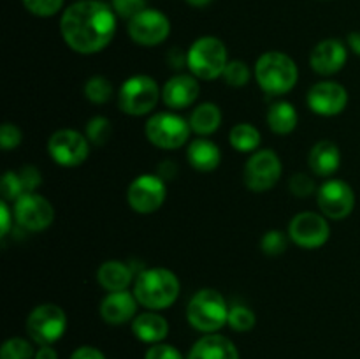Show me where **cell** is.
Instances as JSON below:
<instances>
[{
	"mask_svg": "<svg viewBox=\"0 0 360 359\" xmlns=\"http://www.w3.org/2000/svg\"><path fill=\"white\" fill-rule=\"evenodd\" d=\"M84 95L94 104H104L111 99L112 84L104 76H91L84 84Z\"/></svg>",
	"mask_w": 360,
	"mask_h": 359,
	"instance_id": "28",
	"label": "cell"
},
{
	"mask_svg": "<svg viewBox=\"0 0 360 359\" xmlns=\"http://www.w3.org/2000/svg\"><path fill=\"white\" fill-rule=\"evenodd\" d=\"M281 160L273 150L255 151L245 165V183L253 192H266L280 180Z\"/></svg>",
	"mask_w": 360,
	"mask_h": 359,
	"instance_id": "11",
	"label": "cell"
},
{
	"mask_svg": "<svg viewBox=\"0 0 360 359\" xmlns=\"http://www.w3.org/2000/svg\"><path fill=\"white\" fill-rule=\"evenodd\" d=\"M23 6L35 16L49 18L62 9L63 0H23Z\"/></svg>",
	"mask_w": 360,
	"mask_h": 359,
	"instance_id": "35",
	"label": "cell"
},
{
	"mask_svg": "<svg viewBox=\"0 0 360 359\" xmlns=\"http://www.w3.org/2000/svg\"><path fill=\"white\" fill-rule=\"evenodd\" d=\"M186 157H188L190 165L193 169L202 172L214 171L221 162L220 148L213 141L202 139V137L192 141V144L188 146V151H186Z\"/></svg>",
	"mask_w": 360,
	"mask_h": 359,
	"instance_id": "23",
	"label": "cell"
},
{
	"mask_svg": "<svg viewBox=\"0 0 360 359\" xmlns=\"http://www.w3.org/2000/svg\"><path fill=\"white\" fill-rule=\"evenodd\" d=\"M60 32L70 49L81 55H94L115 37L116 13L98 0H79L65 9Z\"/></svg>",
	"mask_w": 360,
	"mask_h": 359,
	"instance_id": "1",
	"label": "cell"
},
{
	"mask_svg": "<svg viewBox=\"0 0 360 359\" xmlns=\"http://www.w3.org/2000/svg\"><path fill=\"white\" fill-rule=\"evenodd\" d=\"M111 122L105 116H95L86 125V137L95 146H102V144L108 143L109 137H111Z\"/></svg>",
	"mask_w": 360,
	"mask_h": 359,
	"instance_id": "30",
	"label": "cell"
},
{
	"mask_svg": "<svg viewBox=\"0 0 360 359\" xmlns=\"http://www.w3.org/2000/svg\"><path fill=\"white\" fill-rule=\"evenodd\" d=\"M348 44H350L352 51L360 56V32H352V34H348Z\"/></svg>",
	"mask_w": 360,
	"mask_h": 359,
	"instance_id": "45",
	"label": "cell"
},
{
	"mask_svg": "<svg viewBox=\"0 0 360 359\" xmlns=\"http://www.w3.org/2000/svg\"><path fill=\"white\" fill-rule=\"evenodd\" d=\"M160 95L158 84L153 77L146 74H137V76L129 77L120 88L118 106L127 115L143 116L153 111Z\"/></svg>",
	"mask_w": 360,
	"mask_h": 359,
	"instance_id": "6",
	"label": "cell"
},
{
	"mask_svg": "<svg viewBox=\"0 0 360 359\" xmlns=\"http://www.w3.org/2000/svg\"><path fill=\"white\" fill-rule=\"evenodd\" d=\"M70 359H105V358L98 348L84 345V347L76 348V351L72 352V355H70Z\"/></svg>",
	"mask_w": 360,
	"mask_h": 359,
	"instance_id": "41",
	"label": "cell"
},
{
	"mask_svg": "<svg viewBox=\"0 0 360 359\" xmlns=\"http://www.w3.org/2000/svg\"><path fill=\"white\" fill-rule=\"evenodd\" d=\"M186 2L193 7H206L211 0H186Z\"/></svg>",
	"mask_w": 360,
	"mask_h": 359,
	"instance_id": "46",
	"label": "cell"
},
{
	"mask_svg": "<svg viewBox=\"0 0 360 359\" xmlns=\"http://www.w3.org/2000/svg\"><path fill=\"white\" fill-rule=\"evenodd\" d=\"M20 176L27 192H34V190L42 183V176L35 165H25L20 171Z\"/></svg>",
	"mask_w": 360,
	"mask_h": 359,
	"instance_id": "40",
	"label": "cell"
},
{
	"mask_svg": "<svg viewBox=\"0 0 360 359\" xmlns=\"http://www.w3.org/2000/svg\"><path fill=\"white\" fill-rule=\"evenodd\" d=\"M0 359H35V352L25 338H9L0 348Z\"/></svg>",
	"mask_w": 360,
	"mask_h": 359,
	"instance_id": "29",
	"label": "cell"
},
{
	"mask_svg": "<svg viewBox=\"0 0 360 359\" xmlns=\"http://www.w3.org/2000/svg\"><path fill=\"white\" fill-rule=\"evenodd\" d=\"M199 83L193 76L188 74H178L171 77L162 88V101L165 106L172 109H183L192 106L199 97Z\"/></svg>",
	"mask_w": 360,
	"mask_h": 359,
	"instance_id": "19",
	"label": "cell"
},
{
	"mask_svg": "<svg viewBox=\"0 0 360 359\" xmlns=\"http://www.w3.org/2000/svg\"><path fill=\"white\" fill-rule=\"evenodd\" d=\"M347 58L348 53L343 42L338 39H326L313 48L311 55H309V63L316 74L330 76L343 69Z\"/></svg>",
	"mask_w": 360,
	"mask_h": 359,
	"instance_id": "17",
	"label": "cell"
},
{
	"mask_svg": "<svg viewBox=\"0 0 360 359\" xmlns=\"http://www.w3.org/2000/svg\"><path fill=\"white\" fill-rule=\"evenodd\" d=\"M14 217L21 227L28 231H44L55 218V210L46 197L27 192L14 203Z\"/></svg>",
	"mask_w": 360,
	"mask_h": 359,
	"instance_id": "15",
	"label": "cell"
},
{
	"mask_svg": "<svg viewBox=\"0 0 360 359\" xmlns=\"http://www.w3.org/2000/svg\"><path fill=\"white\" fill-rule=\"evenodd\" d=\"M137 303L136 294L129 291L109 292L101 303V317L112 326L125 324L136 319Z\"/></svg>",
	"mask_w": 360,
	"mask_h": 359,
	"instance_id": "18",
	"label": "cell"
},
{
	"mask_svg": "<svg viewBox=\"0 0 360 359\" xmlns=\"http://www.w3.org/2000/svg\"><path fill=\"white\" fill-rule=\"evenodd\" d=\"M297 111L287 101L276 102L267 111V125L274 134H280V136L294 132V129L297 127Z\"/></svg>",
	"mask_w": 360,
	"mask_h": 359,
	"instance_id": "25",
	"label": "cell"
},
{
	"mask_svg": "<svg viewBox=\"0 0 360 359\" xmlns=\"http://www.w3.org/2000/svg\"><path fill=\"white\" fill-rule=\"evenodd\" d=\"M0 189H2L4 201H14V203H16L23 194H27L23 182H21L20 172H14V171H7L6 175L2 176Z\"/></svg>",
	"mask_w": 360,
	"mask_h": 359,
	"instance_id": "32",
	"label": "cell"
},
{
	"mask_svg": "<svg viewBox=\"0 0 360 359\" xmlns=\"http://www.w3.org/2000/svg\"><path fill=\"white\" fill-rule=\"evenodd\" d=\"M348 104V92L336 81H320L308 92V106L320 116H336Z\"/></svg>",
	"mask_w": 360,
	"mask_h": 359,
	"instance_id": "16",
	"label": "cell"
},
{
	"mask_svg": "<svg viewBox=\"0 0 360 359\" xmlns=\"http://www.w3.org/2000/svg\"><path fill=\"white\" fill-rule=\"evenodd\" d=\"M188 359H241L236 345L221 334H206L190 348Z\"/></svg>",
	"mask_w": 360,
	"mask_h": 359,
	"instance_id": "20",
	"label": "cell"
},
{
	"mask_svg": "<svg viewBox=\"0 0 360 359\" xmlns=\"http://www.w3.org/2000/svg\"><path fill=\"white\" fill-rule=\"evenodd\" d=\"M220 123L221 111L213 102H204V104L197 106L190 116V127L199 136H210V134L217 132Z\"/></svg>",
	"mask_w": 360,
	"mask_h": 359,
	"instance_id": "26",
	"label": "cell"
},
{
	"mask_svg": "<svg viewBox=\"0 0 360 359\" xmlns=\"http://www.w3.org/2000/svg\"><path fill=\"white\" fill-rule=\"evenodd\" d=\"M97 282L109 292L127 291L132 282V271L122 260H105L98 267Z\"/></svg>",
	"mask_w": 360,
	"mask_h": 359,
	"instance_id": "24",
	"label": "cell"
},
{
	"mask_svg": "<svg viewBox=\"0 0 360 359\" xmlns=\"http://www.w3.org/2000/svg\"><path fill=\"white\" fill-rule=\"evenodd\" d=\"M88 137L72 129H62L51 134L48 141V151L53 160L62 168H77L90 153Z\"/></svg>",
	"mask_w": 360,
	"mask_h": 359,
	"instance_id": "9",
	"label": "cell"
},
{
	"mask_svg": "<svg viewBox=\"0 0 360 359\" xmlns=\"http://www.w3.org/2000/svg\"><path fill=\"white\" fill-rule=\"evenodd\" d=\"M316 203L327 218L343 220L355 208L354 189L343 180H329L319 189Z\"/></svg>",
	"mask_w": 360,
	"mask_h": 359,
	"instance_id": "13",
	"label": "cell"
},
{
	"mask_svg": "<svg viewBox=\"0 0 360 359\" xmlns=\"http://www.w3.org/2000/svg\"><path fill=\"white\" fill-rule=\"evenodd\" d=\"M227 63V48L220 39L213 35L199 37L186 51V65L199 80L211 81L224 76Z\"/></svg>",
	"mask_w": 360,
	"mask_h": 359,
	"instance_id": "5",
	"label": "cell"
},
{
	"mask_svg": "<svg viewBox=\"0 0 360 359\" xmlns=\"http://www.w3.org/2000/svg\"><path fill=\"white\" fill-rule=\"evenodd\" d=\"M288 236L301 248H320L329 241L330 227L326 218L313 211L295 215L288 225Z\"/></svg>",
	"mask_w": 360,
	"mask_h": 359,
	"instance_id": "12",
	"label": "cell"
},
{
	"mask_svg": "<svg viewBox=\"0 0 360 359\" xmlns=\"http://www.w3.org/2000/svg\"><path fill=\"white\" fill-rule=\"evenodd\" d=\"M288 189H290V192L294 194L295 197H308L311 196V194H315L316 187L315 182H313L308 175L297 172V175L292 176L290 182H288Z\"/></svg>",
	"mask_w": 360,
	"mask_h": 359,
	"instance_id": "37",
	"label": "cell"
},
{
	"mask_svg": "<svg viewBox=\"0 0 360 359\" xmlns=\"http://www.w3.org/2000/svg\"><path fill=\"white\" fill-rule=\"evenodd\" d=\"M308 164L316 176L334 175L341 164L340 148L333 141H319L309 151Z\"/></svg>",
	"mask_w": 360,
	"mask_h": 359,
	"instance_id": "21",
	"label": "cell"
},
{
	"mask_svg": "<svg viewBox=\"0 0 360 359\" xmlns=\"http://www.w3.org/2000/svg\"><path fill=\"white\" fill-rule=\"evenodd\" d=\"M229 141H231L232 148L243 153H250L255 151L260 144V132L257 127L250 125V123H238L231 129L229 134Z\"/></svg>",
	"mask_w": 360,
	"mask_h": 359,
	"instance_id": "27",
	"label": "cell"
},
{
	"mask_svg": "<svg viewBox=\"0 0 360 359\" xmlns=\"http://www.w3.org/2000/svg\"><path fill=\"white\" fill-rule=\"evenodd\" d=\"M255 77L259 87L266 94H288L297 83V63L281 51H267L257 60Z\"/></svg>",
	"mask_w": 360,
	"mask_h": 359,
	"instance_id": "3",
	"label": "cell"
},
{
	"mask_svg": "<svg viewBox=\"0 0 360 359\" xmlns=\"http://www.w3.org/2000/svg\"><path fill=\"white\" fill-rule=\"evenodd\" d=\"M190 122L174 113H157L146 123V137L162 150H178L188 141Z\"/></svg>",
	"mask_w": 360,
	"mask_h": 359,
	"instance_id": "7",
	"label": "cell"
},
{
	"mask_svg": "<svg viewBox=\"0 0 360 359\" xmlns=\"http://www.w3.org/2000/svg\"><path fill=\"white\" fill-rule=\"evenodd\" d=\"M132 331L144 344H160L169 334V322L155 312H144L132 320Z\"/></svg>",
	"mask_w": 360,
	"mask_h": 359,
	"instance_id": "22",
	"label": "cell"
},
{
	"mask_svg": "<svg viewBox=\"0 0 360 359\" xmlns=\"http://www.w3.org/2000/svg\"><path fill=\"white\" fill-rule=\"evenodd\" d=\"M165 196H167L165 180L158 175L137 176L127 190V201L130 208L141 215L155 213L164 204Z\"/></svg>",
	"mask_w": 360,
	"mask_h": 359,
	"instance_id": "10",
	"label": "cell"
},
{
	"mask_svg": "<svg viewBox=\"0 0 360 359\" xmlns=\"http://www.w3.org/2000/svg\"><path fill=\"white\" fill-rule=\"evenodd\" d=\"M169 63L172 65V69H181L186 63V53L181 51V49L174 48L171 53H169Z\"/></svg>",
	"mask_w": 360,
	"mask_h": 359,
	"instance_id": "43",
	"label": "cell"
},
{
	"mask_svg": "<svg viewBox=\"0 0 360 359\" xmlns=\"http://www.w3.org/2000/svg\"><path fill=\"white\" fill-rule=\"evenodd\" d=\"M186 319L200 333H217L227 324L229 306L224 296L214 289H200L186 306Z\"/></svg>",
	"mask_w": 360,
	"mask_h": 359,
	"instance_id": "4",
	"label": "cell"
},
{
	"mask_svg": "<svg viewBox=\"0 0 360 359\" xmlns=\"http://www.w3.org/2000/svg\"><path fill=\"white\" fill-rule=\"evenodd\" d=\"M112 9L120 18L130 21L146 9V0H112Z\"/></svg>",
	"mask_w": 360,
	"mask_h": 359,
	"instance_id": "36",
	"label": "cell"
},
{
	"mask_svg": "<svg viewBox=\"0 0 360 359\" xmlns=\"http://www.w3.org/2000/svg\"><path fill=\"white\" fill-rule=\"evenodd\" d=\"M35 359H58V354L51 345H41V348L35 352Z\"/></svg>",
	"mask_w": 360,
	"mask_h": 359,
	"instance_id": "44",
	"label": "cell"
},
{
	"mask_svg": "<svg viewBox=\"0 0 360 359\" xmlns=\"http://www.w3.org/2000/svg\"><path fill=\"white\" fill-rule=\"evenodd\" d=\"M255 322H257L255 313H253L250 308H246V306L236 305V306H232V308H229L227 324L234 331H239V333H246V331L253 329Z\"/></svg>",
	"mask_w": 360,
	"mask_h": 359,
	"instance_id": "31",
	"label": "cell"
},
{
	"mask_svg": "<svg viewBox=\"0 0 360 359\" xmlns=\"http://www.w3.org/2000/svg\"><path fill=\"white\" fill-rule=\"evenodd\" d=\"M134 294L144 308L153 312L169 308L179 296V280L165 267H150L137 277Z\"/></svg>",
	"mask_w": 360,
	"mask_h": 359,
	"instance_id": "2",
	"label": "cell"
},
{
	"mask_svg": "<svg viewBox=\"0 0 360 359\" xmlns=\"http://www.w3.org/2000/svg\"><path fill=\"white\" fill-rule=\"evenodd\" d=\"M224 80L225 83L231 84V87H245L250 81V67L245 62H239V60H232L227 63L224 70Z\"/></svg>",
	"mask_w": 360,
	"mask_h": 359,
	"instance_id": "33",
	"label": "cell"
},
{
	"mask_svg": "<svg viewBox=\"0 0 360 359\" xmlns=\"http://www.w3.org/2000/svg\"><path fill=\"white\" fill-rule=\"evenodd\" d=\"M67 329V315L58 305L44 303L35 306L27 319V331L39 345H53Z\"/></svg>",
	"mask_w": 360,
	"mask_h": 359,
	"instance_id": "8",
	"label": "cell"
},
{
	"mask_svg": "<svg viewBox=\"0 0 360 359\" xmlns=\"http://www.w3.org/2000/svg\"><path fill=\"white\" fill-rule=\"evenodd\" d=\"M144 359H183L181 352L167 344H155L148 348Z\"/></svg>",
	"mask_w": 360,
	"mask_h": 359,
	"instance_id": "39",
	"label": "cell"
},
{
	"mask_svg": "<svg viewBox=\"0 0 360 359\" xmlns=\"http://www.w3.org/2000/svg\"><path fill=\"white\" fill-rule=\"evenodd\" d=\"M260 246H262V252L266 253V256H281V253L287 250L288 239L283 232L273 229V231H267L266 234L262 236Z\"/></svg>",
	"mask_w": 360,
	"mask_h": 359,
	"instance_id": "34",
	"label": "cell"
},
{
	"mask_svg": "<svg viewBox=\"0 0 360 359\" xmlns=\"http://www.w3.org/2000/svg\"><path fill=\"white\" fill-rule=\"evenodd\" d=\"M23 139V134H21L20 127H16L14 123H4L2 130H0V144H2L4 150H13Z\"/></svg>",
	"mask_w": 360,
	"mask_h": 359,
	"instance_id": "38",
	"label": "cell"
},
{
	"mask_svg": "<svg viewBox=\"0 0 360 359\" xmlns=\"http://www.w3.org/2000/svg\"><path fill=\"white\" fill-rule=\"evenodd\" d=\"M129 34L141 46L162 44L171 34V21L157 9H144L129 21Z\"/></svg>",
	"mask_w": 360,
	"mask_h": 359,
	"instance_id": "14",
	"label": "cell"
},
{
	"mask_svg": "<svg viewBox=\"0 0 360 359\" xmlns=\"http://www.w3.org/2000/svg\"><path fill=\"white\" fill-rule=\"evenodd\" d=\"M0 217H2L0 218V234L6 236L11 229V211L9 206L6 204V201L0 203Z\"/></svg>",
	"mask_w": 360,
	"mask_h": 359,
	"instance_id": "42",
	"label": "cell"
}]
</instances>
